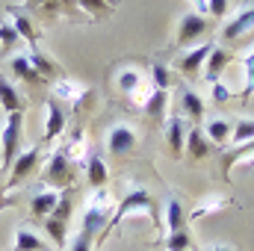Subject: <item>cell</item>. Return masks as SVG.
Wrapping results in <instances>:
<instances>
[{"label":"cell","instance_id":"28","mask_svg":"<svg viewBox=\"0 0 254 251\" xmlns=\"http://www.w3.org/2000/svg\"><path fill=\"white\" fill-rule=\"evenodd\" d=\"M231 130H234V122L231 119H213V122L204 125V136L213 145H228L231 142Z\"/></svg>","mask_w":254,"mask_h":251},{"label":"cell","instance_id":"4","mask_svg":"<svg viewBox=\"0 0 254 251\" xmlns=\"http://www.w3.org/2000/svg\"><path fill=\"white\" fill-rule=\"evenodd\" d=\"M74 163L68 160V154H65L63 148H57L51 157H48V163H45V172H42V184L45 187H54V189H68L74 184Z\"/></svg>","mask_w":254,"mask_h":251},{"label":"cell","instance_id":"21","mask_svg":"<svg viewBox=\"0 0 254 251\" xmlns=\"http://www.w3.org/2000/svg\"><path fill=\"white\" fill-rule=\"evenodd\" d=\"M63 151L68 154V160L74 163V166H86V160H89V142H86V133H83V127H74L71 133H68V139H65Z\"/></svg>","mask_w":254,"mask_h":251},{"label":"cell","instance_id":"11","mask_svg":"<svg viewBox=\"0 0 254 251\" xmlns=\"http://www.w3.org/2000/svg\"><path fill=\"white\" fill-rule=\"evenodd\" d=\"M210 51H213V42H204V45H195L187 54H181L178 63H175V68L181 71V77H184V80H198L201 71H204L207 57H210Z\"/></svg>","mask_w":254,"mask_h":251},{"label":"cell","instance_id":"30","mask_svg":"<svg viewBox=\"0 0 254 251\" xmlns=\"http://www.w3.org/2000/svg\"><path fill=\"white\" fill-rule=\"evenodd\" d=\"M21 45H24V39H21V36H18V30L9 24V18H6V21H0V54H3V57H12Z\"/></svg>","mask_w":254,"mask_h":251},{"label":"cell","instance_id":"29","mask_svg":"<svg viewBox=\"0 0 254 251\" xmlns=\"http://www.w3.org/2000/svg\"><path fill=\"white\" fill-rule=\"evenodd\" d=\"M187 222H190L187 210L181 207V201H178L175 195H169V201H166V225H169V234L184 231V228H187Z\"/></svg>","mask_w":254,"mask_h":251},{"label":"cell","instance_id":"43","mask_svg":"<svg viewBox=\"0 0 254 251\" xmlns=\"http://www.w3.org/2000/svg\"><path fill=\"white\" fill-rule=\"evenodd\" d=\"M207 251H234L231 246H213V249H207Z\"/></svg>","mask_w":254,"mask_h":251},{"label":"cell","instance_id":"37","mask_svg":"<svg viewBox=\"0 0 254 251\" xmlns=\"http://www.w3.org/2000/svg\"><path fill=\"white\" fill-rule=\"evenodd\" d=\"M243 71H246V86H243V98H249V95H254V45L252 51L243 57Z\"/></svg>","mask_w":254,"mask_h":251},{"label":"cell","instance_id":"26","mask_svg":"<svg viewBox=\"0 0 254 251\" xmlns=\"http://www.w3.org/2000/svg\"><path fill=\"white\" fill-rule=\"evenodd\" d=\"M142 113H145L151 122L166 125V122H169V92L154 89V92H151V98H148V104L142 107Z\"/></svg>","mask_w":254,"mask_h":251},{"label":"cell","instance_id":"22","mask_svg":"<svg viewBox=\"0 0 254 251\" xmlns=\"http://www.w3.org/2000/svg\"><path fill=\"white\" fill-rule=\"evenodd\" d=\"M184 157L190 163H201L210 157V139L204 136L201 127H190L187 130V148H184Z\"/></svg>","mask_w":254,"mask_h":251},{"label":"cell","instance_id":"33","mask_svg":"<svg viewBox=\"0 0 254 251\" xmlns=\"http://www.w3.org/2000/svg\"><path fill=\"white\" fill-rule=\"evenodd\" d=\"M252 139H254V119H237V122H234V130H231L228 148L243 145V142H252Z\"/></svg>","mask_w":254,"mask_h":251},{"label":"cell","instance_id":"2","mask_svg":"<svg viewBox=\"0 0 254 251\" xmlns=\"http://www.w3.org/2000/svg\"><path fill=\"white\" fill-rule=\"evenodd\" d=\"M110 213H113V195H110V189L107 187L104 189H89L86 204H83V222H80V231H77V234L95 240L98 234L107 231Z\"/></svg>","mask_w":254,"mask_h":251},{"label":"cell","instance_id":"36","mask_svg":"<svg viewBox=\"0 0 254 251\" xmlns=\"http://www.w3.org/2000/svg\"><path fill=\"white\" fill-rule=\"evenodd\" d=\"M190 249H192V237H190L187 228L169 234V240H166V251H190Z\"/></svg>","mask_w":254,"mask_h":251},{"label":"cell","instance_id":"18","mask_svg":"<svg viewBox=\"0 0 254 251\" xmlns=\"http://www.w3.org/2000/svg\"><path fill=\"white\" fill-rule=\"evenodd\" d=\"M89 92H92V89L83 86L80 80H71V77H60V80H54V98H57L63 107L65 104H77V101H83Z\"/></svg>","mask_w":254,"mask_h":251},{"label":"cell","instance_id":"17","mask_svg":"<svg viewBox=\"0 0 254 251\" xmlns=\"http://www.w3.org/2000/svg\"><path fill=\"white\" fill-rule=\"evenodd\" d=\"M231 63H234V54L225 51V48H216V45H213V51H210V57H207V63H204V80H207L210 86L219 83L222 74L228 71V65Z\"/></svg>","mask_w":254,"mask_h":251},{"label":"cell","instance_id":"7","mask_svg":"<svg viewBox=\"0 0 254 251\" xmlns=\"http://www.w3.org/2000/svg\"><path fill=\"white\" fill-rule=\"evenodd\" d=\"M136 142H139L136 127L125 125V122H119V125H113L107 130V151H110L113 157H127V154H133V151H136Z\"/></svg>","mask_w":254,"mask_h":251},{"label":"cell","instance_id":"44","mask_svg":"<svg viewBox=\"0 0 254 251\" xmlns=\"http://www.w3.org/2000/svg\"><path fill=\"white\" fill-rule=\"evenodd\" d=\"M0 195H3V184H0ZM6 204H9V201H6V198H0V210H3Z\"/></svg>","mask_w":254,"mask_h":251},{"label":"cell","instance_id":"39","mask_svg":"<svg viewBox=\"0 0 254 251\" xmlns=\"http://www.w3.org/2000/svg\"><path fill=\"white\" fill-rule=\"evenodd\" d=\"M210 95H213V104H225V101H231V98H234V95H231V89H228L222 80L210 86Z\"/></svg>","mask_w":254,"mask_h":251},{"label":"cell","instance_id":"1","mask_svg":"<svg viewBox=\"0 0 254 251\" xmlns=\"http://www.w3.org/2000/svg\"><path fill=\"white\" fill-rule=\"evenodd\" d=\"M130 216H148V219H151V225H157V228H160V207H157L154 195L148 192V187H142V184H127V187H125V195H122V201H119L116 213L110 216V225H107L104 237H110V231H119V228H122V222L130 219ZM104 237L98 240V246L104 243Z\"/></svg>","mask_w":254,"mask_h":251},{"label":"cell","instance_id":"20","mask_svg":"<svg viewBox=\"0 0 254 251\" xmlns=\"http://www.w3.org/2000/svg\"><path fill=\"white\" fill-rule=\"evenodd\" d=\"M0 107H3V113L6 116H12V113H24V107H27V101H24V95H21V89L0 71Z\"/></svg>","mask_w":254,"mask_h":251},{"label":"cell","instance_id":"34","mask_svg":"<svg viewBox=\"0 0 254 251\" xmlns=\"http://www.w3.org/2000/svg\"><path fill=\"white\" fill-rule=\"evenodd\" d=\"M151 86H154V89H163V92L172 89V71H169V65L166 63H154L151 65Z\"/></svg>","mask_w":254,"mask_h":251},{"label":"cell","instance_id":"45","mask_svg":"<svg viewBox=\"0 0 254 251\" xmlns=\"http://www.w3.org/2000/svg\"><path fill=\"white\" fill-rule=\"evenodd\" d=\"M104 3H110V6H113V9H116V6H119V3H116V0H104Z\"/></svg>","mask_w":254,"mask_h":251},{"label":"cell","instance_id":"40","mask_svg":"<svg viewBox=\"0 0 254 251\" xmlns=\"http://www.w3.org/2000/svg\"><path fill=\"white\" fill-rule=\"evenodd\" d=\"M228 6H231V0H210V18L213 21H222L228 15Z\"/></svg>","mask_w":254,"mask_h":251},{"label":"cell","instance_id":"38","mask_svg":"<svg viewBox=\"0 0 254 251\" xmlns=\"http://www.w3.org/2000/svg\"><path fill=\"white\" fill-rule=\"evenodd\" d=\"M71 210H74V201H71V195L68 192H60V201H57V207H54V219H60V222H68L71 219Z\"/></svg>","mask_w":254,"mask_h":251},{"label":"cell","instance_id":"15","mask_svg":"<svg viewBox=\"0 0 254 251\" xmlns=\"http://www.w3.org/2000/svg\"><path fill=\"white\" fill-rule=\"evenodd\" d=\"M228 207H234V198H231V195H225V192H210V195H204V198L192 207V213H187V216H190V222H195V219L222 213V210H228Z\"/></svg>","mask_w":254,"mask_h":251},{"label":"cell","instance_id":"13","mask_svg":"<svg viewBox=\"0 0 254 251\" xmlns=\"http://www.w3.org/2000/svg\"><path fill=\"white\" fill-rule=\"evenodd\" d=\"M175 104H178V116L184 119V122H201L204 119V101L195 95V89H190L187 83H181L178 86V92H175Z\"/></svg>","mask_w":254,"mask_h":251},{"label":"cell","instance_id":"35","mask_svg":"<svg viewBox=\"0 0 254 251\" xmlns=\"http://www.w3.org/2000/svg\"><path fill=\"white\" fill-rule=\"evenodd\" d=\"M74 3H77V9H83L89 18H101V15H110V12H113V6L104 3V0H74Z\"/></svg>","mask_w":254,"mask_h":251},{"label":"cell","instance_id":"42","mask_svg":"<svg viewBox=\"0 0 254 251\" xmlns=\"http://www.w3.org/2000/svg\"><path fill=\"white\" fill-rule=\"evenodd\" d=\"M190 3L195 6V12H198V15L210 18V0H190Z\"/></svg>","mask_w":254,"mask_h":251},{"label":"cell","instance_id":"46","mask_svg":"<svg viewBox=\"0 0 254 251\" xmlns=\"http://www.w3.org/2000/svg\"><path fill=\"white\" fill-rule=\"evenodd\" d=\"M190 251H192V249H190Z\"/></svg>","mask_w":254,"mask_h":251},{"label":"cell","instance_id":"31","mask_svg":"<svg viewBox=\"0 0 254 251\" xmlns=\"http://www.w3.org/2000/svg\"><path fill=\"white\" fill-rule=\"evenodd\" d=\"M9 68L15 71V80H27V83H42V80H39V74L33 71V65H30V57H27V54H15V57L9 60Z\"/></svg>","mask_w":254,"mask_h":251},{"label":"cell","instance_id":"25","mask_svg":"<svg viewBox=\"0 0 254 251\" xmlns=\"http://www.w3.org/2000/svg\"><path fill=\"white\" fill-rule=\"evenodd\" d=\"M12 251H48V246L39 237V231H33L30 225H21L12 234Z\"/></svg>","mask_w":254,"mask_h":251},{"label":"cell","instance_id":"32","mask_svg":"<svg viewBox=\"0 0 254 251\" xmlns=\"http://www.w3.org/2000/svg\"><path fill=\"white\" fill-rule=\"evenodd\" d=\"M42 228H45V234L54 240L57 249H65V246H68V222H60V219L48 216V219L42 222Z\"/></svg>","mask_w":254,"mask_h":251},{"label":"cell","instance_id":"19","mask_svg":"<svg viewBox=\"0 0 254 251\" xmlns=\"http://www.w3.org/2000/svg\"><path fill=\"white\" fill-rule=\"evenodd\" d=\"M30 57V65H33V71L39 74V80H60V77H65V71H63V65L57 63V60H51L42 48H36V51H30L27 54Z\"/></svg>","mask_w":254,"mask_h":251},{"label":"cell","instance_id":"3","mask_svg":"<svg viewBox=\"0 0 254 251\" xmlns=\"http://www.w3.org/2000/svg\"><path fill=\"white\" fill-rule=\"evenodd\" d=\"M113 83H116V92L125 98L130 107H136V110H142L145 104H148V98H151V92H154V86H151V80L145 77V71L139 68V65L127 63V65H119L116 68V77H113Z\"/></svg>","mask_w":254,"mask_h":251},{"label":"cell","instance_id":"8","mask_svg":"<svg viewBox=\"0 0 254 251\" xmlns=\"http://www.w3.org/2000/svg\"><path fill=\"white\" fill-rule=\"evenodd\" d=\"M207 30H210V18H204V15H198V12H187V15H181V21H178L175 45H178V48H187L192 42H198Z\"/></svg>","mask_w":254,"mask_h":251},{"label":"cell","instance_id":"41","mask_svg":"<svg viewBox=\"0 0 254 251\" xmlns=\"http://www.w3.org/2000/svg\"><path fill=\"white\" fill-rule=\"evenodd\" d=\"M92 246H95V240H89V237L77 234V237L68 243V251H92Z\"/></svg>","mask_w":254,"mask_h":251},{"label":"cell","instance_id":"12","mask_svg":"<svg viewBox=\"0 0 254 251\" xmlns=\"http://www.w3.org/2000/svg\"><path fill=\"white\" fill-rule=\"evenodd\" d=\"M45 107H48V122H45V136H42V145H51L57 136H63L65 130H68V113H65V107L57 101V98H54V95H48Z\"/></svg>","mask_w":254,"mask_h":251},{"label":"cell","instance_id":"14","mask_svg":"<svg viewBox=\"0 0 254 251\" xmlns=\"http://www.w3.org/2000/svg\"><path fill=\"white\" fill-rule=\"evenodd\" d=\"M252 160H254V139L228 148V151L222 154V160H219V178L231 187V172H234V166H237V163H252Z\"/></svg>","mask_w":254,"mask_h":251},{"label":"cell","instance_id":"23","mask_svg":"<svg viewBox=\"0 0 254 251\" xmlns=\"http://www.w3.org/2000/svg\"><path fill=\"white\" fill-rule=\"evenodd\" d=\"M39 192H33V198H30V213L39 219V222H45L51 213H54V207H57V201H60V192L57 189H45V187H36Z\"/></svg>","mask_w":254,"mask_h":251},{"label":"cell","instance_id":"24","mask_svg":"<svg viewBox=\"0 0 254 251\" xmlns=\"http://www.w3.org/2000/svg\"><path fill=\"white\" fill-rule=\"evenodd\" d=\"M83 169H86V184H89V189L110 187V169H107V163H104L101 154H89V160H86Z\"/></svg>","mask_w":254,"mask_h":251},{"label":"cell","instance_id":"6","mask_svg":"<svg viewBox=\"0 0 254 251\" xmlns=\"http://www.w3.org/2000/svg\"><path fill=\"white\" fill-rule=\"evenodd\" d=\"M42 154H45V145H42V142H39V145H33V148H27V151H21V154L15 157V163L9 166V181H6V189H15L18 184H24L33 172H39ZM6 189H3V192H6Z\"/></svg>","mask_w":254,"mask_h":251},{"label":"cell","instance_id":"9","mask_svg":"<svg viewBox=\"0 0 254 251\" xmlns=\"http://www.w3.org/2000/svg\"><path fill=\"white\" fill-rule=\"evenodd\" d=\"M249 33H254V0H246L243 3V9L222 27V39L231 45V42H240L243 36H249Z\"/></svg>","mask_w":254,"mask_h":251},{"label":"cell","instance_id":"5","mask_svg":"<svg viewBox=\"0 0 254 251\" xmlns=\"http://www.w3.org/2000/svg\"><path fill=\"white\" fill-rule=\"evenodd\" d=\"M21 130H24V113H12L6 116V125H3V133H0V172H9V166L15 163L18 157V148H21Z\"/></svg>","mask_w":254,"mask_h":251},{"label":"cell","instance_id":"16","mask_svg":"<svg viewBox=\"0 0 254 251\" xmlns=\"http://www.w3.org/2000/svg\"><path fill=\"white\" fill-rule=\"evenodd\" d=\"M166 145H169V157L172 160H181L184 157V148H187V125L181 116H172L166 122Z\"/></svg>","mask_w":254,"mask_h":251},{"label":"cell","instance_id":"10","mask_svg":"<svg viewBox=\"0 0 254 251\" xmlns=\"http://www.w3.org/2000/svg\"><path fill=\"white\" fill-rule=\"evenodd\" d=\"M6 15H9V24L18 30V36L30 45V51H36V48H39V42H42V30L36 27L33 15H30L24 6H9V9H6Z\"/></svg>","mask_w":254,"mask_h":251},{"label":"cell","instance_id":"27","mask_svg":"<svg viewBox=\"0 0 254 251\" xmlns=\"http://www.w3.org/2000/svg\"><path fill=\"white\" fill-rule=\"evenodd\" d=\"M24 9L39 12V15H71L77 9V3L74 0H27Z\"/></svg>","mask_w":254,"mask_h":251}]
</instances>
